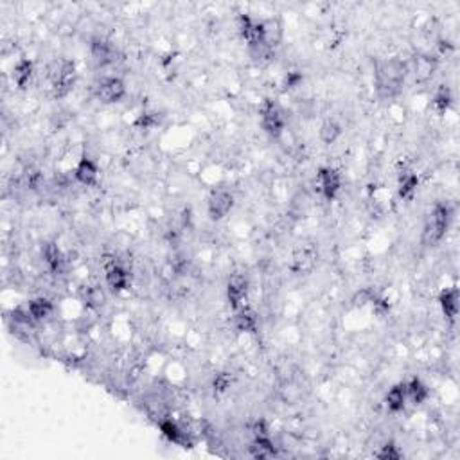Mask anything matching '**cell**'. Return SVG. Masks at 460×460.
<instances>
[{"label":"cell","instance_id":"obj_1","mask_svg":"<svg viewBox=\"0 0 460 460\" xmlns=\"http://www.w3.org/2000/svg\"><path fill=\"white\" fill-rule=\"evenodd\" d=\"M410 74L408 63L401 58H388L376 63L374 69V89L383 99H392L399 96L406 78Z\"/></svg>","mask_w":460,"mask_h":460},{"label":"cell","instance_id":"obj_2","mask_svg":"<svg viewBox=\"0 0 460 460\" xmlns=\"http://www.w3.org/2000/svg\"><path fill=\"white\" fill-rule=\"evenodd\" d=\"M453 221V209L448 204H435L424 221L421 243L424 247H435L446 237Z\"/></svg>","mask_w":460,"mask_h":460},{"label":"cell","instance_id":"obj_3","mask_svg":"<svg viewBox=\"0 0 460 460\" xmlns=\"http://www.w3.org/2000/svg\"><path fill=\"white\" fill-rule=\"evenodd\" d=\"M47 79L51 85L54 98H65L70 90L74 89L78 79V69L76 63L69 58H58L47 65Z\"/></svg>","mask_w":460,"mask_h":460},{"label":"cell","instance_id":"obj_4","mask_svg":"<svg viewBox=\"0 0 460 460\" xmlns=\"http://www.w3.org/2000/svg\"><path fill=\"white\" fill-rule=\"evenodd\" d=\"M237 33L247 43L248 51H256L261 47H274L268 40V25L265 20L257 19L250 13L237 14Z\"/></svg>","mask_w":460,"mask_h":460},{"label":"cell","instance_id":"obj_5","mask_svg":"<svg viewBox=\"0 0 460 460\" xmlns=\"http://www.w3.org/2000/svg\"><path fill=\"white\" fill-rule=\"evenodd\" d=\"M259 124L272 139H279L286 131V113L279 102L272 98H266L259 107Z\"/></svg>","mask_w":460,"mask_h":460},{"label":"cell","instance_id":"obj_6","mask_svg":"<svg viewBox=\"0 0 460 460\" xmlns=\"http://www.w3.org/2000/svg\"><path fill=\"white\" fill-rule=\"evenodd\" d=\"M234 204H236V198L232 191H228L225 187L212 189L207 196V214L212 221H221L232 212Z\"/></svg>","mask_w":460,"mask_h":460},{"label":"cell","instance_id":"obj_7","mask_svg":"<svg viewBox=\"0 0 460 460\" xmlns=\"http://www.w3.org/2000/svg\"><path fill=\"white\" fill-rule=\"evenodd\" d=\"M342 186H344V180H342V173L338 169L324 166L316 171V187L326 201H335L336 196L342 191Z\"/></svg>","mask_w":460,"mask_h":460},{"label":"cell","instance_id":"obj_8","mask_svg":"<svg viewBox=\"0 0 460 460\" xmlns=\"http://www.w3.org/2000/svg\"><path fill=\"white\" fill-rule=\"evenodd\" d=\"M96 96L105 105H116L126 96L124 79L119 76H105L96 83Z\"/></svg>","mask_w":460,"mask_h":460},{"label":"cell","instance_id":"obj_9","mask_svg":"<svg viewBox=\"0 0 460 460\" xmlns=\"http://www.w3.org/2000/svg\"><path fill=\"white\" fill-rule=\"evenodd\" d=\"M248 295H250V283L243 274L230 275L227 283V303L234 309L247 306Z\"/></svg>","mask_w":460,"mask_h":460},{"label":"cell","instance_id":"obj_10","mask_svg":"<svg viewBox=\"0 0 460 460\" xmlns=\"http://www.w3.org/2000/svg\"><path fill=\"white\" fill-rule=\"evenodd\" d=\"M439 69V58L433 54H415L412 60V74H414V81L417 85H428L433 79L435 72Z\"/></svg>","mask_w":460,"mask_h":460},{"label":"cell","instance_id":"obj_11","mask_svg":"<svg viewBox=\"0 0 460 460\" xmlns=\"http://www.w3.org/2000/svg\"><path fill=\"white\" fill-rule=\"evenodd\" d=\"M105 283L113 293H122L130 288L131 274L124 265L112 261L105 266Z\"/></svg>","mask_w":460,"mask_h":460},{"label":"cell","instance_id":"obj_12","mask_svg":"<svg viewBox=\"0 0 460 460\" xmlns=\"http://www.w3.org/2000/svg\"><path fill=\"white\" fill-rule=\"evenodd\" d=\"M90 56L98 67L112 65L117 61V49L107 38H94L90 43Z\"/></svg>","mask_w":460,"mask_h":460},{"label":"cell","instance_id":"obj_13","mask_svg":"<svg viewBox=\"0 0 460 460\" xmlns=\"http://www.w3.org/2000/svg\"><path fill=\"white\" fill-rule=\"evenodd\" d=\"M459 298L460 293L457 286H448L442 288L437 295V304L441 307L442 316L446 318V322L455 324L457 316H459Z\"/></svg>","mask_w":460,"mask_h":460},{"label":"cell","instance_id":"obj_14","mask_svg":"<svg viewBox=\"0 0 460 460\" xmlns=\"http://www.w3.org/2000/svg\"><path fill=\"white\" fill-rule=\"evenodd\" d=\"M42 257L45 261L47 268L49 272L54 275H61L65 274L67 266H69V259H67L65 252L61 250V247L58 243L49 241L43 245L42 248Z\"/></svg>","mask_w":460,"mask_h":460},{"label":"cell","instance_id":"obj_15","mask_svg":"<svg viewBox=\"0 0 460 460\" xmlns=\"http://www.w3.org/2000/svg\"><path fill=\"white\" fill-rule=\"evenodd\" d=\"M232 326L234 329L243 333V335H256L257 329H259V316L247 304L239 309H234Z\"/></svg>","mask_w":460,"mask_h":460},{"label":"cell","instance_id":"obj_16","mask_svg":"<svg viewBox=\"0 0 460 460\" xmlns=\"http://www.w3.org/2000/svg\"><path fill=\"white\" fill-rule=\"evenodd\" d=\"M74 178L78 184L85 187H92L99 182V166L96 164V160L87 155L79 158L74 166Z\"/></svg>","mask_w":460,"mask_h":460},{"label":"cell","instance_id":"obj_17","mask_svg":"<svg viewBox=\"0 0 460 460\" xmlns=\"http://www.w3.org/2000/svg\"><path fill=\"white\" fill-rule=\"evenodd\" d=\"M419 189V175L412 168H401L397 173V195L401 200H412Z\"/></svg>","mask_w":460,"mask_h":460},{"label":"cell","instance_id":"obj_18","mask_svg":"<svg viewBox=\"0 0 460 460\" xmlns=\"http://www.w3.org/2000/svg\"><path fill=\"white\" fill-rule=\"evenodd\" d=\"M248 453H250L252 459H274V457L279 455L277 446H275L274 439L272 435H256L252 437L250 446H248Z\"/></svg>","mask_w":460,"mask_h":460},{"label":"cell","instance_id":"obj_19","mask_svg":"<svg viewBox=\"0 0 460 460\" xmlns=\"http://www.w3.org/2000/svg\"><path fill=\"white\" fill-rule=\"evenodd\" d=\"M316 265V252L311 247H300L292 257V272L295 274H311Z\"/></svg>","mask_w":460,"mask_h":460},{"label":"cell","instance_id":"obj_20","mask_svg":"<svg viewBox=\"0 0 460 460\" xmlns=\"http://www.w3.org/2000/svg\"><path fill=\"white\" fill-rule=\"evenodd\" d=\"M385 408L391 412V414H401L406 408V403H408V397H406V386L404 383H395L388 388V392L385 394Z\"/></svg>","mask_w":460,"mask_h":460},{"label":"cell","instance_id":"obj_21","mask_svg":"<svg viewBox=\"0 0 460 460\" xmlns=\"http://www.w3.org/2000/svg\"><path fill=\"white\" fill-rule=\"evenodd\" d=\"M406 386V397L414 406H421L430 399V386L417 376H412L408 382H404Z\"/></svg>","mask_w":460,"mask_h":460},{"label":"cell","instance_id":"obj_22","mask_svg":"<svg viewBox=\"0 0 460 460\" xmlns=\"http://www.w3.org/2000/svg\"><path fill=\"white\" fill-rule=\"evenodd\" d=\"M33 76H34L33 60H29V58H20V60H17V63L13 65V70H11V78H13V83L17 85L19 89H25V87L31 83Z\"/></svg>","mask_w":460,"mask_h":460},{"label":"cell","instance_id":"obj_23","mask_svg":"<svg viewBox=\"0 0 460 460\" xmlns=\"http://www.w3.org/2000/svg\"><path fill=\"white\" fill-rule=\"evenodd\" d=\"M25 304H28V309L33 316L34 324H42L54 313V304H52L51 298L47 297H34Z\"/></svg>","mask_w":460,"mask_h":460},{"label":"cell","instance_id":"obj_24","mask_svg":"<svg viewBox=\"0 0 460 460\" xmlns=\"http://www.w3.org/2000/svg\"><path fill=\"white\" fill-rule=\"evenodd\" d=\"M158 430L164 435L166 441H169L171 444H178V446H184L187 442V435L184 432V428L177 423V421H173V419H164L158 423Z\"/></svg>","mask_w":460,"mask_h":460},{"label":"cell","instance_id":"obj_25","mask_svg":"<svg viewBox=\"0 0 460 460\" xmlns=\"http://www.w3.org/2000/svg\"><path fill=\"white\" fill-rule=\"evenodd\" d=\"M342 133H344V128H342V124H340L336 119H333V117H329L326 121H322L320 128H318V139H320V142L324 146L335 144L336 140L342 137Z\"/></svg>","mask_w":460,"mask_h":460},{"label":"cell","instance_id":"obj_26","mask_svg":"<svg viewBox=\"0 0 460 460\" xmlns=\"http://www.w3.org/2000/svg\"><path fill=\"white\" fill-rule=\"evenodd\" d=\"M453 92L448 85H439L435 92H433L432 98V105L433 110L439 113V116H444V113L450 112V108L453 107Z\"/></svg>","mask_w":460,"mask_h":460},{"label":"cell","instance_id":"obj_27","mask_svg":"<svg viewBox=\"0 0 460 460\" xmlns=\"http://www.w3.org/2000/svg\"><path fill=\"white\" fill-rule=\"evenodd\" d=\"M83 303L87 307H92V309H98V307L105 306L107 303V292L101 288V286H87L83 289Z\"/></svg>","mask_w":460,"mask_h":460},{"label":"cell","instance_id":"obj_28","mask_svg":"<svg viewBox=\"0 0 460 460\" xmlns=\"http://www.w3.org/2000/svg\"><path fill=\"white\" fill-rule=\"evenodd\" d=\"M162 122V116L155 110H146L140 116H137V119L133 121L135 128H139V130H155L158 128Z\"/></svg>","mask_w":460,"mask_h":460},{"label":"cell","instance_id":"obj_29","mask_svg":"<svg viewBox=\"0 0 460 460\" xmlns=\"http://www.w3.org/2000/svg\"><path fill=\"white\" fill-rule=\"evenodd\" d=\"M11 320H13L14 326H20V327H33L34 326L33 316H31V313H29L28 304L25 303L19 304V306L11 309Z\"/></svg>","mask_w":460,"mask_h":460},{"label":"cell","instance_id":"obj_30","mask_svg":"<svg viewBox=\"0 0 460 460\" xmlns=\"http://www.w3.org/2000/svg\"><path fill=\"white\" fill-rule=\"evenodd\" d=\"M374 455L382 460H399L403 457V451L399 450V446L395 442H385Z\"/></svg>","mask_w":460,"mask_h":460},{"label":"cell","instance_id":"obj_31","mask_svg":"<svg viewBox=\"0 0 460 460\" xmlns=\"http://www.w3.org/2000/svg\"><path fill=\"white\" fill-rule=\"evenodd\" d=\"M303 72L300 70H289V72H286L283 78V89L284 90H293L297 89V87H300V83H303Z\"/></svg>","mask_w":460,"mask_h":460},{"label":"cell","instance_id":"obj_32","mask_svg":"<svg viewBox=\"0 0 460 460\" xmlns=\"http://www.w3.org/2000/svg\"><path fill=\"white\" fill-rule=\"evenodd\" d=\"M250 433L252 437H256V435H272V430H270V424L266 423L265 419H257V421L250 424Z\"/></svg>","mask_w":460,"mask_h":460},{"label":"cell","instance_id":"obj_33","mask_svg":"<svg viewBox=\"0 0 460 460\" xmlns=\"http://www.w3.org/2000/svg\"><path fill=\"white\" fill-rule=\"evenodd\" d=\"M230 383H232V380H230L228 374H218V376L214 377V392L221 394V392H225L230 386Z\"/></svg>","mask_w":460,"mask_h":460}]
</instances>
